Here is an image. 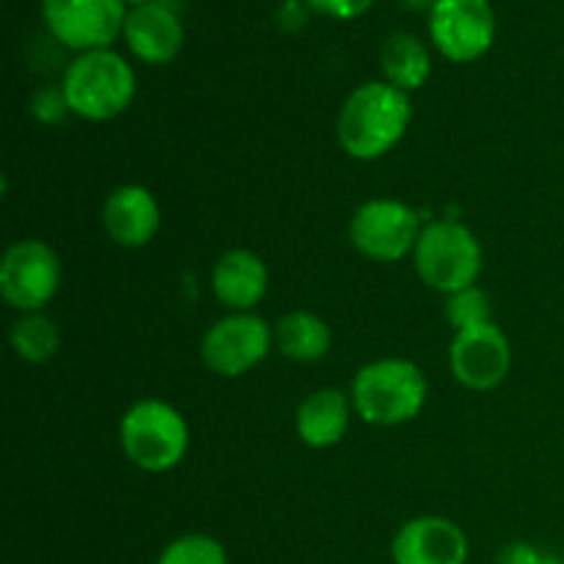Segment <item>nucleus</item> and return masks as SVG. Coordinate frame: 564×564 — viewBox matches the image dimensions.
Segmentation results:
<instances>
[{"instance_id": "1", "label": "nucleus", "mask_w": 564, "mask_h": 564, "mask_svg": "<svg viewBox=\"0 0 564 564\" xmlns=\"http://www.w3.org/2000/svg\"><path fill=\"white\" fill-rule=\"evenodd\" d=\"M411 119V94L386 80H369L347 94L336 119V138L347 158L372 163L405 138Z\"/></svg>"}, {"instance_id": "2", "label": "nucleus", "mask_w": 564, "mask_h": 564, "mask_svg": "<svg viewBox=\"0 0 564 564\" xmlns=\"http://www.w3.org/2000/svg\"><path fill=\"white\" fill-rule=\"evenodd\" d=\"M427 378L411 358H378L364 364L350 383L356 416L375 427L413 422L427 405Z\"/></svg>"}, {"instance_id": "3", "label": "nucleus", "mask_w": 564, "mask_h": 564, "mask_svg": "<svg viewBox=\"0 0 564 564\" xmlns=\"http://www.w3.org/2000/svg\"><path fill=\"white\" fill-rule=\"evenodd\" d=\"M61 88L72 116L83 121H110L132 105L138 77L124 55L113 50H91L66 66Z\"/></svg>"}, {"instance_id": "4", "label": "nucleus", "mask_w": 564, "mask_h": 564, "mask_svg": "<svg viewBox=\"0 0 564 564\" xmlns=\"http://www.w3.org/2000/svg\"><path fill=\"white\" fill-rule=\"evenodd\" d=\"M119 444L135 468L147 474H165L185 460L191 427L180 408L147 397L132 402L121 416Z\"/></svg>"}, {"instance_id": "5", "label": "nucleus", "mask_w": 564, "mask_h": 564, "mask_svg": "<svg viewBox=\"0 0 564 564\" xmlns=\"http://www.w3.org/2000/svg\"><path fill=\"white\" fill-rule=\"evenodd\" d=\"M413 268L430 290L452 295L477 284L485 268V253L468 226L457 220H435L419 235Z\"/></svg>"}, {"instance_id": "6", "label": "nucleus", "mask_w": 564, "mask_h": 564, "mask_svg": "<svg viewBox=\"0 0 564 564\" xmlns=\"http://www.w3.org/2000/svg\"><path fill=\"white\" fill-rule=\"evenodd\" d=\"M64 264L53 246L44 240H20L6 248L0 259V295L22 314L44 312L58 295Z\"/></svg>"}, {"instance_id": "7", "label": "nucleus", "mask_w": 564, "mask_h": 564, "mask_svg": "<svg viewBox=\"0 0 564 564\" xmlns=\"http://www.w3.org/2000/svg\"><path fill=\"white\" fill-rule=\"evenodd\" d=\"M422 229L411 204L400 198H369L352 213L347 235L361 257L372 262H400L413 257Z\"/></svg>"}, {"instance_id": "8", "label": "nucleus", "mask_w": 564, "mask_h": 564, "mask_svg": "<svg viewBox=\"0 0 564 564\" xmlns=\"http://www.w3.org/2000/svg\"><path fill=\"white\" fill-rule=\"evenodd\" d=\"M273 328L257 312H229L202 339V361L218 378H242L273 350Z\"/></svg>"}, {"instance_id": "9", "label": "nucleus", "mask_w": 564, "mask_h": 564, "mask_svg": "<svg viewBox=\"0 0 564 564\" xmlns=\"http://www.w3.org/2000/svg\"><path fill=\"white\" fill-rule=\"evenodd\" d=\"M124 0H42V20L64 47L77 53L110 50L127 20Z\"/></svg>"}, {"instance_id": "10", "label": "nucleus", "mask_w": 564, "mask_h": 564, "mask_svg": "<svg viewBox=\"0 0 564 564\" xmlns=\"http://www.w3.org/2000/svg\"><path fill=\"white\" fill-rule=\"evenodd\" d=\"M430 39L452 64H474L496 42L494 6L490 0H435Z\"/></svg>"}, {"instance_id": "11", "label": "nucleus", "mask_w": 564, "mask_h": 564, "mask_svg": "<svg viewBox=\"0 0 564 564\" xmlns=\"http://www.w3.org/2000/svg\"><path fill=\"white\" fill-rule=\"evenodd\" d=\"M452 378L468 391H494L512 369V347L496 323L457 330L449 345Z\"/></svg>"}, {"instance_id": "12", "label": "nucleus", "mask_w": 564, "mask_h": 564, "mask_svg": "<svg viewBox=\"0 0 564 564\" xmlns=\"http://www.w3.org/2000/svg\"><path fill=\"white\" fill-rule=\"evenodd\" d=\"M466 532L444 516H419L402 523L391 540L394 564H468Z\"/></svg>"}, {"instance_id": "13", "label": "nucleus", "mask_w": 564, "mask_h": 564, "mask_svg": "<svg viewBox=\"0 0 564 564\" xmlns=\"http://www.w3.org/2000/svg\"><path fill=\"white\" fill-rule=\"evenodd\" d=\"M127 50L138 61L149 66H165L176 61L185 44V28H182L180 14L171 6L152 0V3L132 6L124 20Z\"/></svg>"}, {"instance_id": "14", "label": "nucleus", "mask_w": 564, "mask_h": 564, "mask_svg": "<svg viewBox=\"0 0 564 564\" xmlns=\"http://www.w3.org/2000/svg\"><path fill=\"white\" fill-rule=\"evenodd\" d=\"M163 215L154 193L143 185H119L102 202V229L116 246L143 248L158 237Z\"/></svg>"}, {"instance_id": "15", "label": "nucleus", "mask_w": 564, "mask_h": 564, "mask_svg": "<svg viewBox=\"0 0 564 564\" xmlns=\"http://www.w3.org/2000/svg\"><path fill=\"white\" fill-rule=\"evenodd\" d=\"M209 286L229 312H253L268 295V264L248 248H231V251L220 253L218 262L213 264Z\"/></svg>"}, {"instance_id": "16", "label": "nucleus", "mask_w": 564, "mask_h": 564, "mask_svg": "<svg viewBox=\"0 0 564 564\" xmlns=\"http://www.w3.org/2000/svg\"><path fill=\"white\" fill-rule=\"evenodd\" d=\"M352 400L347 391L325 386V389L312 391L306 400L297 405L295 413V433L303 446L308 449H330L341 444L352 422Z\"/></svg>"}, {"instance_id": "17", "label": "nucleus", "mask_w": 564, "mask_h": 564, "mask_svg": "<svg viewBox=\"0 0 564 564\" xmlns=\"http://www.w3.org/2000/svg\"><path fill=\"white\" fill-rule=\"evenodd\" d=\"M273 341L275 350L290 358V361L314 364L328 356L330 345H334V334H330V325L319 314L295 308V312L284 314L275 323Z\"/></svg>"}, {"instance_id": "18", "label": "nucleus", "mask_w": 564, "mask_h": 564, "mask_svg": "<svg viewBox=\"0 0 564 564\" xmlns=\"http://www.w3.org/2000/svg\"><path fill=\"white\" fill-rule=\"evenodd\" d=\"M380 69H383L386 83L413 94L433 75V58L422 39L408 31H397L380 47Z\"/></svg>"}, {"instance_id": "19", "label": "nucleus", "mask_w": 564, "mask_h": 564, "mask_svg": "<svg viewBox=\"0 0 564 564\" xmlns=\"http://www.w3.org/2000/svg\"><path fill=\"white\" fill-rule=\"evenodd\" d=\"M9 341L17 358L28 364H44L55 358V352L61 350V330L53 317H47L44 312H31L22 314L11 325Z\"/></svg>"}, {"instance_id": "20", "label": "nucleus", "mask_w": 564, "mask_h": 564, "mask_svg": "<svg viewBox=\"0 0 564 564\" xmlns=\"http://www.w3.org/2000/svg\"><path fill=\"white\" fill-rule=\"evenodd\" d=\"M154 564H229V554L213 534L191 532L171 540Z\"/></svg>"}, {"instance_id": "21", "label": "nucleus", "mask_w": 564, "mask_h": 564, "mask_svg": "<svg viewBox=\"0 0 564 564\" xmlns=\"http://www.w3.org/2000/svg\"><path fill=\"white\" fill-rule=\"evenodd\" d=\"M446 319L455 328V334L457 330L494 323V301L477 284L466 286L460 292H452V295H446Z\"/></svg>"}, {"instance_id": "22", "label": "nucleus", "mask_w": 564, "mask_h": 564, "mask_svg": "<svg viewBox=\"0 0 564 564\" xmlns=\"http://www.w3.org/2000/svg\"><path fill=\"white\" fill-rule=\"evenodd\" d=\"M69 102L64 97V88H53V86H44L33 94L31 99V116L44 127H55L69 116Z\"/></svg>"}, {"instance_id": "23", "label": "nucleus", "mask_w": 564, "mask_h": 564, "mask_svg": "<svg viewBox=\"0 0 564 564\" xmlns=\"http://www.w3.org/2000/svg\"><path fill=\"white\" fill-rule=\"evenodd\" d=\"M314 14L330 17V20H358L375 6V0H303Z\"/></svg>"}, {"instance_id": "24", "label": "nucleus", "mask_w": 564, "mask_h": 564, "mask_svg": "<svg viewBox=\"0 0 564 564\" xmlns=\"http://www.w3.org/2000/svg\"><path fill=\"white\" fill-rule=\"evenodd\" d=\"M400 3L411 11H433L435 0H400Z\"/></svg>"}, {"instance_id": "25", "label": "nucleus", "mask_w": 564, "mask_h": 564, "mask_svg": "<svg viewBox=\"0 0 564 564\" xmlns=\"http://www.w3.org/2000/svg\"><path fill=\"white\" fill-rule=\"evenodd\" d=\"M538 564H564V556L549 554V551H543V554H540V562Z\"/></svg>"}, {"instance_id": "26", "label": "nucleus", "mask_w": 564, "mask_h": 564, "mask_svg": "<svg viewBox=\"0 0 564 564\" xmlns=\"http://www.w3.org/2000/svg\"><path fill=\"white\" fill-rule=\"evenodd\" d=\"M124 3H130V6H143V3H152V0H124Z\"/></svg>"}]
</instances>
